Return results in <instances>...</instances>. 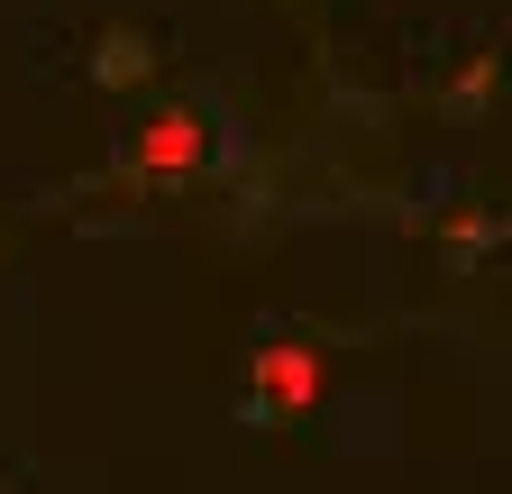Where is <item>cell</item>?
Wrapping results in <instances>:
<instances>
[{
	"label": "cell",
	"instance_id": "1",
	"mask_svg": "<svg viewBox=\"0 0 512 494\" xmlns=\"http://www.w3.org/2000/svg\"><path fill=\"white\" fill-rule=\"evenodd\" d=\"M320 403V357L311 348H266L247 376V421H302Z\"/></svg>",
	"mask_w": 512,
	"mask_h": 494
},
{
	"label": "cell",
	"instance_id": "2",
	"mask_svg": "<svg viewBox=\"0 0 512 494\" xmlns=\"http://www.w3.org/2000/svg\"><path fill=\"white\" fill-rule=\"evenodd\" d=\"M192 165H211V129H202V110H165L138 129V174H192Z\"/></svg>",
	"mask_w": 512,
	"mask_h": 494
}]
</instances>
